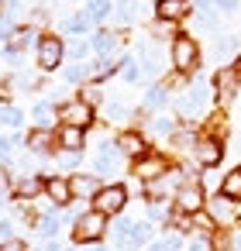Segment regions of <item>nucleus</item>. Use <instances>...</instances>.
I'll return each mask as SVG.
<instances>
[{
  "instance_id": "obj_11",
  "label": "nucleus",
  "mask_w": 241,
  "mask_h": 251,
  "mask_svg": "<svg viewBox=\"0 0 241 251\" xmlns=\"http://www.w3.org/2000/svg\"><path fill=\"white\" fill-rule=\"evenodd\" d=\"M193 158H196L203 169H214V165L224 158V145L214 141V138H200V141L193 145Z\"/></svg>"
},
{
  "instance_id": "obj_38",
  "label": "nucleus",
  "mask_w": 241,
  "mask_h": 251,
  "mask_svg": "<svg viewBox=\"0 0 241 251\" xmlns=\"http://www.w3.org/2000/svg\"><path fill=\"white\" fill-rule=\"evenodd\" d=\"M152 134H159V138L169 141V138L176 134V121H172V117H159V121L152 124Z\"/></svg>"
},
{
  "instance_id": "obj_26",
  "label": "nucleus",
  "mask_w": 241,
  "mask_h": 251,
  "mask_svg": "<svg viewBox=\"0 0 241 251\" xmlns=\"http://www.w3.org/2000/svg\"><path fill=\"white\" fill-rule=\"evenodd\" d=\"M14 193H18L21 200H31V196L45 193V179H38V176H28V179H21V182L14 186Z\"/></svg>"
},
{
  "instance_id": "obj_44",
  "label": "nucleus",
  "mask_w": 241,
  "mask_h": 251,
  "mask_svg": "<svg viewBox=\"0 0 241 251\" xmlns=\"http://www.w3.org/2000/svg\"><path fill=\"white\" fill-rule=\"evenodd\" d=\"M165 93H172V90H186V73H172V76H165Z\"/></svg>"
},
{
  "instance_id": "obj_18",
  "label": "nucleus",
  "mask_w": 241,
  "mask_h": 251,
  "mask_svg": "<svg viewBox=\"0 0 241 251\" xmlns=\"http://www.w3.org/2000/svg\"><path fill=\"white\" fill-rule=\"evenodd\" d=\"M28 45H38V35H35V28H14V31H11V42H7V49H4V52H14V55H21Z\"/></svg>"
},
{
  "instance_id": "obj_20",
  "label": "nucleus",
  "mask_w": 241,
  "mask_h": 251,
  "mask_svg": "<svg viewBox=\"0 0 241 251\" xmlns=\"http://www.w3.org/2000/svg\"><path fill=\"white\" fill-rule=\"evenodd\" d=\"M176 189H172V172H165L162 179H155V182H145V196L152 200V203H162L165 196H172Z\"/></svg>"
},
{
  "instance_id": "obj_3",
  "label": "nucleus",
  "mask_w": 241,
  "mask_h": 251,
  "mask_svg": "<svg viewBox=\"0 0 241 251\" xmlns=\"http://www.w3.org/2000/svg\"><path fill=\"white\" fill-rule=\"evenodd\" d=\"M35 55H38V69L52 73V69H59V62L66 59V45H62V38H55V35H42L38 45H35Z\"/></svg>"
},
{
  "instance_id": "obj_8",
  "label": "nucleus",
  "mask_w": 241,
  "mask_h": 251,
  "mask_svg": "<svg viewBox=\"0 0 241 251\" xmlns=\"http://www.w3.org/2000/svg\"><path fill=\"white\" fill-rule=\"evenodd\" d=\"M165 172H169V158H162V155H141V158H134V176L141 182H155Z\"/></svg>"
},
{
  "instance_id": "obj_5",
  "label": "nucleus",
  "mask_w": 241,
  "mask_h": 251,
  "mask_svg": "<svg viewBox=\"0 0 241 251\" xmlns=\"http://www.w3.org/2000/svg\"><path fill=\"white\" fill-rule=\"evenodd\" d=\"M124 203H128V189H124V186H100V189H97V196H93V210H97V213H104V217L121 213V210H124Z\"/></svg>"
},
{
  "instance_id": "obj_14",
  "label": "nucleus",
  "mask_w": 241,
  "mask_h": 251,
  "mask_svg": "<svg viewBox=\"0 0 241 251\" xmlns=\"http://www.w3.org/2000/svg\"><path fill=\"white\" fill-rule=\"evenodd\" d=\"M231 134V121H227V114L224 110H214L207 121H203V134L200 138H214V141H224Z\"/></svg>"
},
{
  "instance_id": "obj_9",
  "label": "nucleus",
  "mask_w": 241,
  "mask_h": 251,
  "mask_svg": "<svg viewBox=\"0 0 241 251\" xmlns=\"http://www.w3.org/2000/svg\"><path fill=\"white\" fill-rule=\"evenodd\" d=\"M238 90H241V69H220L214 76V97L220 103H231Z\"/></svg>"
},
{
  "instance_id": "obj_50",
  "label": "nucleus",
  "mask_w": 241,
  "mask_h": 251,
  "mask_svg": "<svg viewBox=\"0 0 241 251\" xmlns=\"http://www.w3.org/2000/svg\"><path fill=\"white\" fill-rule=\"evenodd\" d=\"M214 4H217V7H220L224 14H231V11L238 7V0H214Z\"/></svg>"
},
{
  "instance_id": "obj_39",
  "label": "nucleus",
  "mask_w": 241,
  "mask_h": 251,
  "mask_svg": "<svg viewBox=\"0 0 241 251\" xmlns=\"http://www.w3.org/2000/svg\"><path fill=\"white\" fill-rule=\"evenodd\" d=\"M231 244H234V237H231L227 227L217 230V234H210V248H214V251H231Z\"/></svg>"
},
{
  "instance_id": "obj_10",
  "label": "nucleus",
  "mask_w": 241,
  "mask_h": 251,
  "mask_svg": "<svg viewBox=\"0 0 241 251\" xmlns=\"http://www.w3.org/2000/svg\"><path fill=\"white\" fill-rule=\"evenodd\" d=\"M114 148H117L121 155H128V158H141V155H148V141H145L138 131H121V134L114 138Z\"/></svg>"
},
{
  "instance_id": "obj_36",
  "label": "nucleus",
  "mask_w": 241,
  "mask_h": 251,
  "mask_svg": "<svg viewBox=\"0 0 241 251\" xmlns=\"http://www.w3.org/2000/svg\"><path fill=\"white\" fill-rule=\"evenodd\" d=\"M21 141H25V138H21V134H14V131L0 134V158H11V151H14Z\"/></svg>"
},
{
  "instance_id": "obj_22",
  "label": "nucleus",
  "mask_w": 241,
  "mask_h": 251,
  "mask_svg": "<svg viewBox=\"0 0 241 251\" xmlns=\"http://www.w3.org/2000/svg\"><path fill=\"white\" fill-rule=\"evenodd\" d=\"M25 145L35 151V155H45V151H52L55 148V138H52V131H42V127H31V134L25 138Z\"/></svg>"
},
{
  "instance_id": "obj_6",
  "label": "nucleus",
  "mask_w": 241,
  "mask_h": 251,
  "mask_svg": "<svg viewBox=\"0 0 241 251\" xmlns=\"http://www.w3.org/2000/svg\"><path fill=\"white\" fill-rule=\"evenodd\" d=\"M121 151L114 148V141H100L97 145V158H93V176L100 179V176H114V172H121Z\"/></svg>"
},
{
  "instance_id": "obj_25",
  "label": "nucleus",
  "mask_w": 241,
  "mask_h": 251,
  "mask_svg": "<svg viewBox=\"0 0 241 251\" xmlns=\"http://www.w3.org/2000/svg\"><path fill=\"white\" fill-rule=\"evenodd\" d=\"M145 76H159L162 62H159V49L155 45H141V66H138Z\"/></svg>"
},
{
  "instance_id": "obj_2",
  "label": "nucleus",
  "mask_w": 241,
  "mask_h": 251,
  "mask_svg": "<svg viewBox=\"0 0 241 251\" xmlns=\"http://www.w3.org/2000/svg\"><path fill=\"white\" fill-rule=\"evenodd\" d=\"M104 234H107V217L97 213V210H86L73 220V241H80V244H93Z\"/></svg>"
},
{
  "instance_id": "obj_15",
  "label": "nucleus",
  "mask_w": 241,
  "mask_h": 251,
  "mask_svg": "<svg viewBox=\"0 0 241 251\" xmlns=\"http://www.w3.org/2000/svg\"><path fill=\"white\" fill-rule=\"evenodd\" d=\"M214 97V90L210 86H193L183 100H176V107L183 110V114H196V110H203V103Z\"/></svg>"
},
{
  "instance_id": "obj_54",
  "label": "nucleus",
  "mask_w": 241,
  "mask_h": 251,
  "mask_svg": "<svg viewBox=\"0 0 241 251\" xmlns=\"http://www.w3.org/2000/svg\"><path fill=\"white\" fill-rule=\"evenodd\" d=\"M4 11H7V0H0V18H4Z\"/></svg>"
},
{
  "instance_id": "obj_47",
  "label": "nucleus",
  "mask_w": 241,
  "mask_h": 251,
  "mask_svg": "<svg viewBox=\"0 0 241 251\" xmlns=\"http://www.w3.org/2000/svg\"><path fill=\"white\" fill-rule=\"evenodd\" d=\"M172 31H176L172 21H159V25H155V38H176Z\"/></svg>"
},
{
  "instance_id": "obj_51",
  "label": "nucleus",
  "mask_w": 241,
  "mask_h": 251,
  "mask_svg": "<svg viewBox=\"0 0 241 251\" xmlns=\"http://www.w3.org/2000/svg\"><path fill=\"white\" fill-rule=\"evenodd\" d=\"M31 251H62L55 241H45V244H38V248H31Z\"/></svg>"
},
{
  "instance_id": "obj_12",
  "label": "nucleus",
  "mask_w": 241,
  "mask_h": 251,
  "mask_svg": "<svg viewBox=\"0 0 241 251\" xmlns=\"http://www.w3.org/2000/svg\"><path fill=\"white\" fill-rule=\"evenodd\" d=\"M97 189H100V179H97V176H90V172L69 176V193H73V200H93Z\"/></svg>"
},
{
  "instance_id": "obj_31",
  "label": "nucleus",
  "mask_w": 241,
  "mask_h": 251,
  "mask_svg": "<svg viewBox=\"0 0 241 251\" xmlns=\"http://www.w3.org/2000/svg\"><path fill=\"white\" fill-rule=\"evenodd\" d=\"M90 25H93V21H90L86 14H76V18H69V21L62 25V31H69L73 38H80V35H86V31H90Z\"/></svg>"
},
{
  "instance_id": "obj_28",
  "label": "nucleus",
  "mask_w": 241,
  "mask_h": 251,
  "mask_svg": "<svg viewBox=\"0 0 241 251\" xmlns=\"http://www.w3.org/2000/svg\"><path fill=\"white\" fill-rule=\"evenodd\" d=\"M200 138L193 134V131H183V127H176V134L169 138V145L176 148V151H193V145H196Z\"/></svg>"
},
{
  "instance_id": "obj_34",
  "label": "nucleus",
  "mask_w": 241,
  "mask_h": 251,
  "mask_svg": "<svg viewBox=\"0 0 241 251\" xmlns=\"http://www.w3.org/2000/svg\"><path fill=\"white\" fill-rule=\"evenodd\" d=\"M148 237H152V224H148V220H134V230H131V248L148 244Z\"/></svg>"
},
{
  "instance_id": "obj_48",
  "label": "nucleus",
  "mask_w": 241,
  "mask_h": 251,
  "mask_svg": "<svg viewBox=\"0 0 241 251\" xmlns=\"http://www.w3.org/2000/svg\"><path fill=\"white\" fill-rule=\"evenodd\" d=\"M0 251H31V248H28L25 241H18V237H14V241H4V244H0Z\"/></svg>"
},
{
  "instance_id": "obj_24",
  "label": "nucleus",
  "mask_w": 241,
  "mask_h": 251,
  "mask_svg": "<svg viewBox=\"0 0 241 251\" xmlns=\"http://www.w3.org/2000/svg\"><path fill=\"white\" fill-rule=\"evenodd\" d=\"M220 196H227L231 203L241 200V169H231V172L220 179Z\"/></svg>"
},
{
  "instance_id": "obj_17",
  "label": "nucleus",
  "mask_w": 241,
  "mask_h": 251,
  "mask_svg": "<svg viewBox=\"0 0 241 251\" xmlns=\"http://www.w3.org/2000/svg\"><path fill=\"white\" fill-rule=\"evenodd\" d=\"M186 11H189V4L186 0H159L155 4V14H159V21H183L186 18Z\"/></svg>"
},
{
  "instance_id": "obj_23",
  "label": "nucleus",
  "mask_w": 241,
  "mask_h": 251,
  "mask_svg": "<svg viewBox=\"0 0 241 251\" xmlns=\"http://www.w3.org/2000/svg\"><path fill=\"white\" fill-rule=\"evenodd\" d=\"M55 117H59V114H55V107H52L49 100H42V103L31 107V121H35V127H42V131H49V127L55 124Z\"/></svg>"
},
{
  "instance_id": "obj_49",
  "label": "nucleus",
  "mask_w": 241,
  "mask_h": 251,
  "mask_svg": "<svg viewBox=\"0 0 241 251\" xmlns=\"http://www.w3.org/2000/svg\"><path fill=\"white\" fill-rule=\"evenodd\" d=\"M189 251H214L210 248V237H193L189 241Z\"/></svg>"
},
{
  "instance_id": "obj_7",
  "label": "nucleus",
  "mask_w": 241,
  "mask_h": 251,
  "mask_svg": "<svg viewBox=\"0 0 241 251\" xmlns=\"http://www.w3.org/2000/svg\"><path fill=\"white\" fill-rule=\"evenodd\" d=\"M59 121L66 124V127H90L93 124V107H86L83 100H69V103H62V110H59Z\"/></svg>"
},
{
  "instance_id": "obj_32",
  "label": "nucleus",
  "mask_w": 241,
  "mask_h": 251,
  "mask_svg": "<svg viewBox=\"0 0 241 251\" xmlns=\"http://www.w3.org/2000/svg\"><path fill=\"white\" fill-rule=\"evenodd\" d=\"M165 103H169V93H165V86H162V83L148 86V93H145V107L152 110V107H165Z\"/></svg>"
},
{
  "instance_id": "obj_55",
  "label": "nucleus",
  "mask_w": 241,
  "mask_h": 251,
  "mask_svg": "<svg viewBox=\"0 0 241 251\" xmlns=\"http://www.w3.org/2000/svg\"><path fill=\"white\" fill-rule=\"evenodd\" d=\"M121 4H131V0H121Z\"/></svg>"
},
{
  "instance_id": "obj_37",
  "label": "nucleus",
  "mask_w": 241,
  "mask_h": 251,
  "mask_svg": "<svg viewBox=\"0 0 241 251\" xmlns=\"http://www.w3.org/2000/svg\"><path fill=\"white\" fill-rule=\"evenodd\" d=\"M100 97H104V93H100V86H97V83L80 86V100H83L86 107H97V103H100Z\"/></svg>"
},
{
  "instance_id": "obj_35",
  "label": "nucleus",
  "mask_w": 241,
  "mask_h": 251,
  "mask_svg": "<svg viewBox=\"0 0 241 251\" xmlns=\"http://www.w3.org/2000/svg\"><path fill=\"white\" fill-rule=\"evenodd\" d=\"M110 14V0H90V4H86V18L97 25V21H104Z\"/></svg>"
},
{
  "instance_id": "obj_1",
  "label": "nucleus",
  "mask_w": 241,
  "mask_h": 251,
  "mask_svg": "<svg viewBox=\"0 0 241 251\" xmlns=\"http://www.w3.org/2000/svg\"><path fill=\"white\" fill-rule=\"evenodd\" d=\"M169 59H172V69L176 73H193L200 66V45H196V38L176 35L172 45H169Z\"/></svg>"
},
{
  "instance_id": "obj_45",
  "label": "nucleus",
  "mask_w": 241,
  "mask_h": 251,
  "mask_svg": "<svg viewBox=\"0 0 241 251\" xmlns=\"http://www.w3.org/2000/svg\"><path fill=\"white\" fill-rule=\"evenodd\" d=\"M59 165H62V169H76V165H80V151H66V148H59Z\"/></svg>"
},
{
  "instance_id": "obj_19",
  "label": "nucleus",
  "mask_w": 241,
  "mask_h": 251,
  "mask_svg": "<svg viewBox=\"0 0 241 251\" xmlns=\"http://www.w3.org/2000/svg\"><path fill=\"white\" fill-rule=\"evenodd\" d=\"M117 45H121V35H117V31H100V35H93V52H97L100 59H114Z\"/></svg>"
},
{
  "instance_id": "obj_21",
  "label": "nucleus",
  "mask_w": 241,
  "mask_h": 251,
  "mask_svg": "<svg viewBox=\"0 0 241 251\" xmlns=\"http://www.w3.org/2000/svg\"><path fill=\"white\" fill-rule=\"evenodd\" d=\"M83 141H86V138H83V127H66V124H62L59 134H55V145L66 148V151H80Z\"/></svg>"
},
{
  "instance_id": "obj_46",
  "label": "nucleus",
  "mask_w": 241,
  "mask_h": 251,
  "mask_svg": "<svg viewBox=\"0 0 241 251\" xmlns=\"http://www.w3.org/2000/svg\"><path fill=\"white\" fill-rule=\"evenodd\" d=\"M86 55V42H69L66 45V59H83Z\"/></svg>"
},
{
  "instance_id": "obj_40",
  "label": "nucleus",
  "mask_w": 241,
  "mask_h": 251,
  "mask_svg": "<svg viewBox=\"0 0 241 251\" xmlns=\"http://www.w3.org/2000/svg\"><path fill=\"white\" fill-rule=\"evenodd\" d=\"M179 248H183L179 234H169L165 241H155V244H148V251H179Z\"/></svg>"
},
{
  "instance_id": "obj_30",
  "label": "nucleus",
  "mask_w": 241,
  "mask_h": 251,
  "mask_svg": "<svg viewBox=\"0 0 241 251\" xmlns=\"http://www.w3.org/2000/svg\"><path fill=\"white\" fill-rule=\"evenodd\" d=\"M131 230H134V220L121 217L114 224V237H117V248H131Z\"/></svg>"
},
{
  "instance_id": "obj_13",
  "label": "nucleus",
  "mask_w": 241,
  "mask_h": 251,
  "mask_svg": "<svg viewBox=\"0 0 241 251\" xmlns=\"http://www.w3.org/2000/svg\"><path fill=\"white\" fill-rule=\"evenodd\" d=\"M203 206H207V217H210L214 224H220V227H227V224L234 220V203H231L227 196H210Z\"/></svg>"
},
{
  "instance_id": "obj_43",
  "label": "nucleus",
  "mask_w": 241,
  "mask_h": 251,
  "mask_svg": "<svg viewBox=\"0 0 241 251\" xmlns=\"http://www.w3.org/2000/svg\"><path fill=\"white\" fill-rule=\"evenodd\" d=\"M86 76H90L86 66H69L66 69V83H86Z\"/></svg>"
},
{
  "instance_id": "obj_33",
  "label": "nucleus",
  "mask_w": 241,
  "mask_h": 251,
  "mask_svg": "<svg viewBox=\"0 0 241 251\" xmlns=\"http://www.w3.org/2000/svg\"><path fill=\"white\" fill-rule=\"evenodd\" d=\"M21 121H25V114H21L18 107H0V124H4L7 131H18Z\"/></svg>"
},
{
  "instance_id": "obj_53",
  "label": "nucleus",
  "mask_w": 241,
  "mask_h": 251,
  "mask_svg": "<svg viewBox=\"0 0 241 251\" xmlns=\"http://www.w3.org/2000/svg\"><path fill=\"white\" fill-rule=\"evenodd\" d=\"M86 251H107V248H100V244H97V241H93V244H90V248H86Z\"/></svg>"
},
{
  "instance_id": "obj_16",
  "label": "nucleus",
  "mask_w": 241,
  "mask_h": 251,
  "mask_svg": "<svg viewBox=\"0 0 241 251\" xmlns=\"http://www.w3.org/2000/svg\"><path fill=\"white\" fill-rule=\"evenodd\" d=\"M45 196H49L55 206H66V203H73L69 179H66V176H52V179H45Z\"/></svg>"
},
{
  "instance_id": "obj_42",
  "label": "nucleus",
  "mask_w": 241,
  "mask_h": 251,
  "mask_svg": "<svg viewBox=\"0 0 241 251\" xmlns=\"http://www.w3.org/2000/svg\"><path fill=\"white\" fill-rule=\"evenodd\" d=\"M121 76H124V83H134V79L141 76V69H138V62H131V59H124V62H121Z\"/></svg>"
},
{
  "instance_id": "obj_41",
  "label": "nucleus",
  "mask_w": 241,
  "mask_h": 251,
  "mask_svg": "<svg viewBox=\"0 0 241 251\" xmlns=\"http://www.w3.org/2000/svg\"><path fill=\"white\" fill-rule=\"evenodd\" d=\"M0 237H4V241H14V237H18V220H14V217H4V220H0Z\"/></svg>"
},
{
  "instance_id": "obj_29",
  "label": "nucleus",
  "mask_w": 241,
  "mask_h": 251,
  "mask_svg": "<svg viewBox=\"0 0 241 251\" xmlns=\"http://www.w3.org/2000/svg\"><path fill=\"white\" fill-rule=\"evenodd\" d=\"M104 117H107L110 124H121V121H128V117H131V107H128V103H117V100H110V103L104 107Z\"/></svg>"
},
{
  "instance_id": "obj_4",
  "label": "nucleus",
  "mask_w": 241,
  "mask_h": 251,
  "mask_svg": "<svg viewBox=\"0 0 241 251\" xmlns=\"http://www.w3.org/2000/svg\"><path fill=\"white\" fill-rule=\"evenodd\" d=\"M172 196H176L172 210H179V213H186V217L200 213V210H203V203H207V200H203L207 193H203V186H200V182H183V186H176V193H172Z\"/></svg>"
},
{
  "instance_id": "obj_27",
  "label": "nucleus",
  "mask_w": 241,
  "mask_h": 251,
  "mask_svg": "<svg viewBox=\"0 0 241 251\" xmlns=\"http://www.w3.org/2000/svg\"><path fill=\"white\" fill-rule=\"evenodd\" d=\"M59 224H62V220H59L55 213H42V217H38V224H35V230H38L45 241H52V237L59 234Z\"/></svg>"
},
{
  "instance_id": "obj_52",
  "label": "nucleus",
  "mask_w": 241,
  "mask_h": 251,
  "mask_svg": "<svg viewBox=\"0 0 241 251\" xmlns=\"http://www.w3.org/2000/svg\"><path fill=\"white\" fill-rule=\"evenodd\" d=\"M11 97V79H0V100Z\"/></svg>"
}]
</instances>
